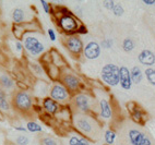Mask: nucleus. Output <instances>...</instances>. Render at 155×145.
Masks as SVG:
<instances>
[{
  "instance_id": "6ab92c4d",
  "label": "nucleus",
  "mask_w": 155,
  "mask_h": 145,
  "mask_svg": "<svg viewBox=\"0 0 155 145\" xmlns=\"http://www.w3.org/2000/svg\"><path fill=\"white\" fill-rule=\"evenodd\" d=\"M12 20L13 22L17 24V25H20L24 22L25 20V13L23 11V9L21 8H15L12 12Z\"/></svg>"
},
{
  "instance_id": "f3484780",
  "label": "nucleus",
  "mask_w": 155,
  "mask_h": 145,
  "mask_svg": "<svg viewBox=\"0 0 155 145\" xmlns=\"http://www.w3.org/2000/svg\"><path fill=\"white\" fill-rule=\"evenodd\" d=\"M130 73H131V79H132L133 84H140L143 80L144 73L141 70V68L138 67V66H134L130 69Z\"/></svg>"
},
{
  "instance_id": "cd10ccee",
  "label": "nucleus",
  "mask_w": 155,
  "mask_h": 145,
  "mask_svg": "<svg viewBox=\"0 0 155 145\" xmlns=\"http://www.w3.org/2000/svg\"><path fill=\"white\" fill-rule=\"evenodd\" d=\"M15 143H17V145H28L30 144V139L26 135H19L15 139Z\"/></svg>"
},
{
  "instance_id": "2eb2a0df",
  "label": "nucleus",
  "mask_w": 155,
  "mask_h": 145,
  "mask_svg": "<svg viewBox=\"0 0 155 145\" xmlns=\"http://www.w3.org/2000/svg\"><path fill=\"white\" fill-rule=\"evenodd\" d=\"M138 60L145 68H153L155 64V53L150 49H143L139 53Z\"/></svg>"
},
{
  "instance_id": "7ed1b4c3",
  "label": "nucleus",
  "mask_w": 155,
  "mask_h": 145,
  "mask_svg": "<svg viewBox=\"0 0 155 145\" xmlns=\"http://www.w3.org/2000/svg\"><path fill=\"white\" fill-rule=\"evenodd\" d=\"M57 26L60 28V31L64 33L67 36H73L77 35V31L80 24L79 21L74 17V14H67L57 18Z\"/></svg>"
},
{
  "instance_id": "f704fd0d",
  "label": "nucleus",
  "mask_w": 155,
  "mask_h": 145,
  "mask_svg": "<svg viewBox=\"0 0 155 145\" xmlns=\"http://www.w3.org/2000/svg\"><path fill=\"white\" fill-rule=\"evenodd\" d=\"M15 48H17V50L19 51V53H21V51L23 50V44L22 43H20V42H17L15 43Z\"/></svg>"
},
{
  "instance_id": "f8f14e48",
  "label": "nucleus",
  "mask_w": 155,
  "mask_h": 145,
  "mask_svg": "<svg viewBox=\"0 0 155 145\" xmlns=\"http://www.w3.org/2000/svg\"><path fill=\"white\" fill-rule=\"evenodd\" d=\"M98 111H100L98 116L104 121H109V120L113 119V116H114L113 106H111L110 102L108 101L107 98L101 97L98 99Z\"/></svg>"
},
{
  "instance_id": "a878e982",
  "label": "nucleus",
  "mask_w": 155,
  "mask_h": 145,
  "mask_svg": "<svg viewBox=\"0 0 155 145\" xmlns=\"http://www.w3.org/2000/svg\"><path fill=\"white\" fill-rule=\"evenodd\" d=\"M111 12H113V14L115 15V17H122L124 13H125V9H124L121 3L116 2V5H115V7H114L113 11Z\"/></svg>"
},
{
  "instance_id": "39448f33",
  "label": "nucleus",
  "mask_w": 155,
  "mask_h": 145,
  "mask_svg": "<svg viewBox=\"0 0 155 145\" xmlns=\"http://www.w3.org/2000/svg\"><path fill=\"white\" fill-rule=\"evenodd\" d=\"M23 47L28 53V55L33 57L41 56L45 51L44 44L41 43L36 37L32 35H26L23 39Z\"/></svg>"
},
{
  "instance_id": "6e6552de",
  "label": "nucleus",
  "mask_w": 155,
  "mask_h": 145,
  "mask_svg": "<svg viewBox=\"0 0 155 145\" xmlns=\"http://www.w3.org/2000/svg\"><path fill=\"white\" fill-rule=\"evenodd\" d=\"M61 84H64V87H66L68 91L72 94H78L79 91L81 89L82 86V82L77 76L74 74H71V73H66L64 76H61L60 79Z\"/></svg>"
},
{
  "instance_id": "c9c22d12",
  "label": "nucleus",
  "mask_w": 155,
  "mask_h": 145,
  "mask_svg": "<svg viewBox=\"0 0 155 145\" xmlns=\"http://www.w3.org/2000/svg\"><path fill=\"white\" fill-rule=\"evenodd\" d=\"M14 130H17V131L20 132H28V129L24 128V127H14Z\"/></svg>"
},
{
  "instance_id": "dca6fc26",
  "label": "nucleus",
  "mask_w": 155,
  "mask_h": 145,
  "mask_svg": "<svg viewBox=\"0 0 155 145\" xmlns=\"http://www.w3.org/2000/svg\"><path fill=\"white\" fill-rule=\"evenodd\" d=\"M42 106H43V109L46 111V114H50V116H56L61 108L60 104L57 103V102H55L53 98H50L49 96H48V97L43 98Z\"/></svg>"
},
{
  "instance_id": "423d86ee",
  "label": "nucleus",
  "mask_w": 155,
  "mask_h": 145,
  "mask_svg": "<svg viewBox=\"0 0 155 145\" xmlns=\"http://www.w3.org/2000/svg\"><path fill=\"white\" fill-rule=\"evenodd\" d=\"M73 104L75 108L83 114L92 112V97L86 93H78L73 96Z\"/></svg>"
},
{
  "instance_id": "b1692460",
  "label": "nucleus",
  "mask_w": 155,
  "mask_h": 145,
  "mask_svg": "<svg viewBox=\"0 0 155 145\" xmlns=\"http://www.w3.org/2000/svg\"><path fill=\"white\" fill-rule=\"evenodd\" d=\"M0 83L2 84L3 87H6L8 89H11L14 86V81L7 74H1L0 76Z\"/></svg>"
},
{
  "instance_id": "4468645a",
  "label": "nucleus",
  "mask_w": 155,
  "mask_h": 145,
  "mask_svg": "<svg viewBox=\"0 0 155 145\" xmlns=\"http://www.w3.org/2000/svg\"><path fill=\"white\" fill-rule=\"evenodd\" d=\"M119 85L122 89L129 91L133 85L132 79H131L130 69L122 66L119 68Z\"/></svg>"
},
{
  "instance_id": "9d476101",
  "label": "nucleus",
  "mask_w": 155,
  "mask_h": 145,
  "mask_svg": "<svg viewBox=\"0 0 155 145\" xmlns=\"http://www.w3.org/2000/svg\"><path fill=\"white\" fill-rule=\"evenodd\" d=\"M128 140L131 145H152V140L144 132L138 129H130L128 132Z\"/></svg>"
},
{
  "instance_id": "2f4dec72",
  "label": "nucleus",
  "mask_w": 155,
  "mask_h": 145,
  "mask_svg": "<svg viewBox=\"0 0 155 145\" xmlns=\"http://www.w3.org/2000/svg\"><path fill=\"white\" fill-rule=\"evenodd\" d=\"M87 33H89L87 27H86L85 25H83V24H80V26H79V28H78V31H77L78 36H79V35H86Z\"/></svg>"
},
{
  "instance_id": "7c9ffc66",
  "label": "nucleus",
  "mask_w": 155,
  "mask_h": 145,
  "mask_svg": "<svg viewBox=\"0 0 155 145\" xmlns=\"http://www.w3.org/2000/svg\"><path fill=\"white\" fill-rule=\"evenodd\" d=\"M115 5H116V1H114V0H105V1H103V6H104V8L109 10V11H113Z\"/></svg>"
},
{
  "instance_id": "bb28decb",
  "label": "nucleus",
  "mask_w": 155,
  "mask_h": 145,
  "mask_svg": "<svg viewBox=\"0 0 155 145\" xmlns=\"http://www.w3.org/2000/svg\"><path fill=\"white\" fill-rule=\"evenodd\" d=\"M100 45H101V47H102V49H110L114 46V40H113V38L106 37V38L102 39V42L100 43Z\"/></svg>"
},
{
  "instance_id": "9b49d317",
  "label": "nucleus",
  "mask_w": 155,
  "mask_h": 145,
  "mask_svg": "<svg viewBox=\"0 0 155 145\" xmlns=\"http://www.w3.org/2000/svg\"><path fill=\"white\" fill-rule=\"evenodd\" d=\"M127 108L130 112L132 120L136 123L143 126L144 123L147 122V114L144 112V110L139 106L138 104H136L134 102H130V103H128Z\"/></svg>"
},
{
  "instance_id": "c756f323",
  "label": "nucleus",
  "mask_w": 155,
  "mask_h": 145,
  "mask_svg": "<svg viewBox=\"0 0 155 145\" xmlns=\"http://www.w3.org/2000/svg\"><path fill=\"white\" fill-rule=\"evenodd\" d=\"M41 5H42L43 9H44L45 13L51 14V12H53V9H51V5H50V3H48L46 0H41Z\"/></svg>"
},
{
  "instance_id": "ddd939ff",
  "label": "nucleus",
  "mask_w": 155,
  "mask_h": 145,
  "mask_svg": "<svg viewBox=\"0 0 155 145\" xmlns=\"http://www.w3.org/2000/svg\"><path fill=\"white\" fill-rule=\"evenodd\" d=\"M102 53V47H101L100 43L91 40V42L86 43L84 45L83 49V56L89 60H95L101 56Z\"/></svg>"
},
{
  "instance_id": "0eeeda50",
  "label": "nucleus",
  "mask_w": 155,
  "mask_h": 145,
  "mask_svg": "<svg viewBox=\"0 0 155 145\" xmlns=\"http://www.w3.org/2000/svg\"><path fill=\"white\" fill-rule=\"evenodd\" d=\"M49 97L59 104H64L71 99V93L64 87V84L56 83L50 89Z\"/></svg>"
},
{
  "instance_id": "aec40b11",
  "label": "nucleus",
  "mask_w": 155,
  "mask_h": 145,
  "mask_svg": "<svg viewBox=\"0 0 155 145\" xmlns=\"http://www.w3.org/2000/svg\"><path fill=\"white\" fill-rule=\"evenodd\" d=\"M121 47H122V50L125 51V53H131L136 48V43H134V40L131 37H126L122 40Z\"/></svg>"
},
{
  "instance_id": "72a5a7b5",
  "label": "nucleus",
  "mask_w": 155,
  "mask_h": 145,
  "mask_svg": "<svg viewBox=\"0 0 155 145\" xmlns=\"http://www.w3.org/2000/svg\"><path fill=\"white\" fill-rule=\"evenodd\" d=\"M145 6H155V0H142Z\"/></svg>"
},
{
  "instance_id": "20e7f679",
  "label": "nucleus",
  "mask_w": 155,
  "mask_h": 145,
  "mask_svg": "<svg viewBox=\"0 0 155 145\" xmlns=\"http://www.w3.org/2000/svg\"><path fill=\"white\" fill-rule=\"evenodd\" d=\"M14 107L22 112H28L33 108V99L31 95L25 91H19L13 97Z\"/></svg>"
},
{
  "instance_id": "4be33fe9",
  "label": "nucleus",
  "mask_w": 155,
  "mask_h": 145,
  "mask_svg": "<svg viewBox=\"0 0 155 145\" xmlns=\"http://www.w3.org/2000/svg\"><path fill=\"white\" fill-rule=\"evenodd\" d=\"M143 73H144V76H145L147 81L149 82L151 85L155 86V69L154 68H145Z\"/></svg>"
},
{
  "instance_id": "5701e85b",
  "label": "nucleus",
  "mask_w": 155,
  "mask_h": 145,
  "mask_svg": "<svg viewBox=\"0 0 155 145\" xmlns=\"http://www.w3.org/2000/svg\"><path fill=\"white\" fill-rule=\"evenodd\" d=\"M0 109L3 111H8L10 109V105H9V102L7 99V95L5 91L1 89H0Z\"/></svg>"
},
{
  "instance_id": "1a4fd4ad",
  "label": "nucleus",
  "mask_w": 155,
  "mask_h": 145,
  "mask_svg": "<svg viewBox=\"0 0 155 145\" xmlns=\"http://www.w3.org/2000/svg\"><path fill=\"white\" fill-rule=\"evenodd\" d=\"M64 45H66L67 49L69 50V53H72L73 56L79 57V56H81V55H83L84 44H83V42H82V39L78 36V35L67 37Z\"/></svg>"
},
{
  "instance_id": "473e14b6",
  "label": "nucleus",
  "mask_w": 155,
  "mask_h": 145,
  "mask_svg": "<svg viewBox=\"0 0 155 145\" xmlns=\"http://www.w3.org/2000/svg\"><path fill=\"white\" fill-rule=\"evenodd\" d=\"M47 34L48 36H49V39L51 42H55L56 39H57V35H56V32L54 31L53 28H48L47 30Z\"/></svg>"
},
{
  "instance_id": "f03ea898",
  "label": "nucleus",
  "mask_w": 155,
  "mask_h": 145,
  "mask_svg": "<svg viewBox=\"0 0 155 145\" xmlns=\"http://www.w3.org/2000/svg\"><path fill=\"white\" fill-rule=\"evenodd\" d=\"M101 80L109 87L119 85V67L115 63H106L101 71Z\"/></svg>"
},
{
  "instance_id": "c85d7f7f",
  "label": "nucleus",
  "mask_w": 155,
  "mask_h": 145,
  "mask_svg": "<svg viewBox=\"0 0 155 145\" xmlns=\"http://www.w3.org/2000/svg\"><path fill=\"white\" fill-rule=\"evenodd\" d=\"M41 143H42V145H58L57 141H56L55 139H53V137H43V139L41 140Z\"/></svg>"
},
{
  "instance_id": "f257e3e1",
  "label": "nucleus",
  "mask_w": 155,
  "mask_h": 145,
  "mask_svg": "<svg viewBox=\"0 0 155 145\" xmlns=\"http://www.w3.org/2000/svg\"><path fill=\"white\" fill-rule=\"evenodd\" d=\"M73 123L77 128L78 132L81 133L83 137H86L87 139L92 137L96 133L97 126L93 121V118H90L87 114H77L73 116Z\"/></svg>"
},
{
  "instance_id": "412c9836",
  "label": "nucleus",
  "mask_w": 155,
  "mask_h": 145,
  "mask_svg": "<svg viewBox=\"0 0 155 145\" xmlns=\"http://www.w3.org/2000/svg\"><path fill=\"white\" fill-rule=\"evenodd\" d=\"M116 137L117 134L113 129H107L104 132V141H105V143L107 145H114V143L116 141Z\"/></svg>"
},
{
  "instance_id": "393cba45",
  "label": "nucleus",
  "mask_w": 155,
  "mask_h": 145,
  "mask_svg": "<svg viewBox=\"0 0 155 145\" xmlns=\"http://www.w3.org/2000/svg\"><path fill=\"white\" fill-rule=\"evenodd\" d=\"M26 129H28V131L31 132V133H38V132L43 131L42 126L38 124L37 122H35V121H30V122H28Z\"/></svg>"
},
{
  "instance_id": "a211bd4d",
  "label": "nucleus",
  "mask_w": 155,
  "mask_h": 145,
  "mask_svg": "<svg viewBox=\"0 0 155 145\" xmlns=\"http://www.w3.org/2000/svg\"><path fill=\"white\" fill-rule=\"evenodd\" d=\"M69 145H91L90 139L83 135H72L69 139Z\"/></svg>"
}]
</instances>
